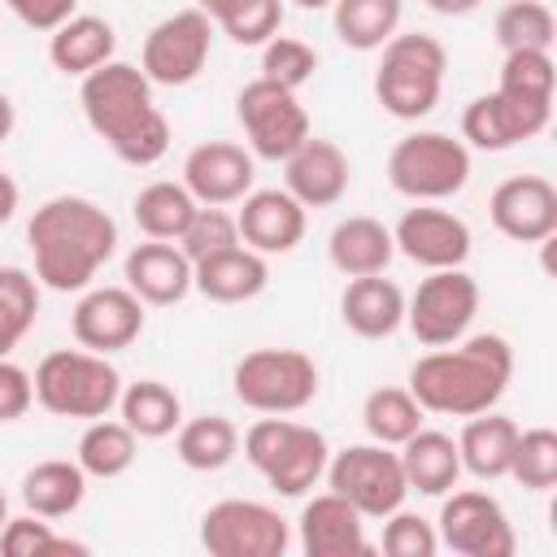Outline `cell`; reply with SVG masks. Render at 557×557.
I'll use <instances>...</instances> for the list:
<instances>
[{
    "label": "cell",
    "instance_id": "20",
    "mask_svg": "<svg viewBox=\"0 0 557 557\" xmlns=\"http://www.w3.org/2000/svg\"><path fill=\"white\" fill-rule=\"evenodd\" d=\"M252 152L231 139L196 144L183 161V187L196 196V205H235L252 191Z\"/></svg>",
    "mask_w": 557,
    "mask_h": 557
},
{
    "label": "cell",
    "instance_id": "16",
    "mask_svg": "<svg viewBox=\"0 0 557 557\" xmlns=\"http://www.w3.org/2000/svg\"><path fill=\"white\" fill-rule=\"evenodd\" d=\"M392 244L422 270H453V265H466L474 239L466 218H457L453 209L413 200V209H405L400 222L392 226Z\"/></svg>",
    "mask_w": 557,
    "mask_h": 557
},
{
    "label": "cell",
    "instance_id": "10",
    "mask_svg": "<svg viewBox=\"0 0 557 557\" xmlns=\"http://www.w3.org/2000/svg\"><path fill=\"white\" fill-rule=\"evenodd\" d=\"M235 117L248 135L252 157L265 161H287L305 139H309V113L292 87H278L270 78H252L235 96Z\"/></svg>",
    "mask_w": 557,
    "mask_h": 557
},
{
    "label": "cell",
    "instance_id": "47",
    "mask_svg": "<svg viewBox=\"0 0 557 557\" xmlns=\"http://www.w3.org/2000/svg\"><path fill=\"white\" fill-rule=\"evenodd\" d=\"M9 4V13L22 22V26H30V30H57L65 17H74L78 13V0H4Z\"/></svg>",
    "mask_w": 557,
    "mask_h": 557
},
{
    "label": "cell",
    "instance_id": "21",
    "mask_svg": "<svg viewBox=\"0 0 557 557\" xmlns=\"http://www.w3.org/2000/svg\"><path fill=\"white\" fill-rule=\"evenodd\" d=\"M300 548L305 557H366V518L339 496V492H322L313 500H305L300 509Z\"/></svg>",
    "mask_w": 557,
    "mask_h": 557
},
{
    "label": "cell",
    "instance_id": "39",
    "mask_svg": "<svg viewBox=\"0 0 557 557\" xmlns=\"http://www.w3.org/2000/svg\"><path fill=\"white\" fill-rule=\"evenodd\" d=\"M496 44L505 52L513 48H553L557 39V17L544 0H509L500 13H496Z\"/></svg>",
    "mask_w": 557,
    "mask_h": 557
},
{
    "label": "cell",
    "instance_id": "7",
    "mask_svg": "<svg viewBox=\"0 0 557 557\" xmlns=\"http://www.w3.org/2000/svg\"><path fill=\"white\" fill-rule=\"evenodd\" d=\"M235 400L257 413H300L313 405L322 374L300 348H252L231 370Z\"/></svg>",
    "mask_w": 557,
    "mask_h": 557
},
{
    "label": "cell",
    "instance_id": "43",
    "mask_svg": "<svg viewBox=\"0 0 557 557\" xmlns=\"http://www.w3.org/2000/svg\"><path fill=\"white\" fill-rule=\"evenodd\" d=\"M313 70H318V52H313L305 39L270 35V39L261 44V78L300 91V87L313 78Z\"/></svg>",
    "mask_w": 557,
    "mask_h": 557
},
{
    "label": "cell",
    "instance_id": "44",
    "mask_svg": "<svg viewBox=\"0 0 557 557\" xmlns=\"http://www.w3.org/2000/svg\"><path fill=\"white\" fill-rule=\"evenodd\" d=\"M235 244H244V239H239L235 218H231L222 205H200L196 218L187 222L183 239H178V248L187 252L191 265L205 261V257H218V252H226V248H235Z\"/></svg>",
    "mask_w": 557,
    "mask_h": 557
},
{
    "label": "cell",
    "instance_id": "29",
    "mask_svg": "<svg viewBox=\"0 0 557 557\" xmlns=\"http://www.w3.org/2000/svg\"><path fill=\"white\" fill-rule=\"evenodd\" d=\"M400 466L409 479V492L422 496H444L457 487L461 479V457H457V440L444 431H426L418 426L405 444H400Z\"/></svg>",
    "mask_w": 557,
    "mask_h": 557
},
{
    "label": "cell",
    "instance_id": "27",
    "mask_svg": "<svg viewBox=\"0 0 557 557\" xmlns=\"http://www.w3.org/2000/svg\"><path fill=\"white\" fill-rule=\"evenodd\" d=\"M113 48H117V35L104 17L96 13H74L65 17L52 35H48V61L61 70V74H91L96 65L113 61Z\"/></svg>",
    "mask_w": 557,
    "mask_h": 557
},
{
    "label": "cell",
    "instance_id": "8",
    "mask_svg": "<svg viewBox=\"0 0 557 557\" xmlns=\"http://www.w3.org/2000/svg\"><path fill=\"white\" fill-rule=\"evenodd\" d=\"M387 178L409 200H448L470 183V148L444 131H413L396 139L387 157Z\"/></svg>",
    "mask_w": 557,
    "mask_h": 557
},
{
    "label": "cell",
    "instance_id": "31",
    "mask_svg": "<svg viewBox=\"0 0 557 557\" xmlns=\"http://www.w3.org/2000/svg\"><path fill=\"white\" fill-rule=\"evenodd\" d=\"M117 413H122V422H126L139 440H165V435H174L178 422H183V400H178V392H174L170 383H161V379H139V383L122 387Z\"/></svg>",
    "mask_w": 557,
    "mask_h": 557
},
{
    "label": "cell",
    "instance_id": "45",
    "mask_svg": "<svg viewBox=\"0 0 557 557\" xmlns=\"http://www.w3.org/2000/svg\"><path fill=\"white\" fill-rule=\"evenodd\" d=\"M435 548H440L435 522H426L422 513H409L400 505L383 518V553L387 557H435Z\"/></svg>",
    "mask_w": 557,
    "mask_h": 557
},
{
    "label": "cell",
    "instance_id": "36",
    "mask_svg": "<svg viewBox=\"0 0 557 557\" xmlns=\"http://www.w3.org/2000/svg\"><path fill=\"white\" fill-rule=\"evenodd\" d=\"M200 13L244 48H261L283 26V0H200Z\"/></svg>",
    "mask_w": 557,
    "mask_h": 557
},
{
    "label": "cell",
    "instance_id": "35",
    "mask_svg": "<svg viewBox=\"0 0 557 557\" xmlns=\"http://www.w3.org/2000/svg\"><path fill=\"white\" fill-rule=\"evenodd\" d=\"M400 13H405L400 0H331L335 35H339V44H348L357 52L383 48L396 35Z\"/></svg>",
    "mask_w": 557,
    "mask_h": 557
},
{
    "label": "cell",
    "instance_id": "32",
    "mask_svg": "<svg viewBox=\"0 0 557 557\" xmlns=\"http://www.w3.org/2000/svg\"><path fill=\"white\" fill-rule=\"evenodd\" d=\"M135 448H139V435L122 422V418H91L87 431L78 435V448H74V461L83 466L87 479H117L135 466Z\"/></svg>",
    "mask_w": 557,
    "mask_h": 557
},
{
    "label": "cell",
    "instance_id": "26",
    "mask_svg": "<svg viewBox=\"0 0 557 557\" xmlns=\"http://www.w3.org/2000/svg\"><path fill=\"white\" fill-rule=\"evenodd\" d=\"M326 257L344 278H361V274H383L396 257L392 244V226H383L370 213H352L344 222H335L331 239H326Z\"/></svg>",
    "mask_w": 557,
    "mask_h": 557
},
{
    "label": "cell",
    "instance_id": "15",
    "mask_svg": "<svg viewBox=\"0 0 557 557\" xmlns=\"http://www.w3.org/2000/svg\"><path fill=\"white\" fill-rule=\"evenodd\" d=\"M553 122V100H531V96H513V91H487L474 96L461 113V139L470 148L483 152H505L513 144H527L535 135H544Z\"/></svg>",
    "mask_w": 557,
    "mask_h": 557
},
{
    "label": "cell",
    "instance_id": "11",
    "mask_svg": "<svg viewBox=\"0 0 557 557\" xmlns=\"http://www.w3.org/2000/svg\"><path fill=\"white\" fill-rule=\"evenodd\" d=\"M200 544L209 557H283L292 544V531L278 509L231 496L205 509Z\"/></svg>",
    "mask_w": 557,
    "mask_h": 557
},
{
    "label": "cell",
    "instance_id": "51",
    "mask_svg": "<svg viewBox=\"0 0 557 557\" xmlns=\"http://www.w3.org/2000/svg\"><path fill=\"white\" fill-rule=\"evenodd\" d=\"M296 4H300V9H326L331 0H296Z\"/></svg>",
    "mask_w": 557,
    "mask_h": 557
},
{
    "label": "cell",
    "instance_id": "25",
    "mask_svg": "<svg viewBox=\"0 0 557 557\" xmlns=\"http://www.w3.org/2000/svg\"><path fill=\"white\" fill-rule=\"evenodd\" d=\"M339 318L361 339H387L405 322V292L383 274H361L339 296Z\"/></svg>",
    "mask_w": 557,
    "mask_h": 557
},
{
    "label": "cell",
    "instance_id": "50",
    "mask_svg": "<svg viewBox=\"0 0 557 557\" xmlns=\"http://www.w3.org/2000/svg\"><path fill=\"white\" fill-rule=\"evenodd\" d=\"M13 122H17V109H13V100L0 91V144L13 135Z\"/></svg>",
    "mask_w": 557,
    "mask_h": 557
},
{
    "label": "cell",
    "instance_id": "41",
    "mask_svg": "<svg viewBox=\"0 0 557 557\" xmlns=\"http://www.w3.org/2000/svg\"><path fill=\"white\" fill-rule=\"evenodd\" d=\"M553 83H557V65L548 48H513L500 61V91L513 96H531V100H553Z\"/></svg>",
    "mask_w": 557,
    "mask_h": 557
},
{
    "label": "cell",
    "instance_id": "18",
    "mask_svg": "<svg viewBox=\"0 0 557 557\" xmlns=\"http://www.w3.org/2000/svg\"><path fill=\"white\" fill-rule=\"evenodd\" d=\"M492 226L513 244H548L557 235V187L544 174H513L487 200Z\"/></svg>",
    "mask_w": 557,
    "mask_h": 557
},
{
    "label": "cell",
    "instance_id": "38",
    "mask_svg": "<svg viewBox=\"0 0 557 557\" xmlns=\"http://www.w3.org/2000/svg\"><path fill=\"white\" fill-rule=\"evenodd\" d=\"M361 422L370 431V440L400 448L418 426H422V405L413 400L409 387H374L361 405Z\"/></svg>",
    "mask_w": 557,
    "mask_h": 557
},
{
    "label": "cell",
    "instance_id": "52",
    "mask_svg": "<svg viewBox=\"0 0 557 557\" xmlns=\"http://www.w3.org/2000/svg\"><path fill=\"white\" fill-rule=\"evenodd\" d=\"M4 522H9V496L0 492V527H4Z\"/></svg>",
    "mask_w": 557,
    "mask_h": 557
},
{
    "label": "cell",
    "instance_id": "4",
    "mask_svg": "<svg viewBox=\"0 0 557 557\" xmlns=\"http://www.w3.org/2000/svg\"><path fill=\"white\" fill-rule=\"evenodd\" d=\"M444 70H448V52L435 35H422V30L392 35L374 70V96L392 117L418 122L440 104Z\"/></svg>",
    "mask_w": 557,
    "mask_h": 557
},
{
    "label": "cell",
    "instance_id": "5",
    "mask_svg": "<svg viewBox=\"0 0 557 557\" xmlns=\"http://www.w3.org/2000/svg\"><path fill=\"white\" fill-rule=\"evenodd\" d=\"M244 457L278 496H305L326 470V435L287 413H265L244 431Z\"/></svg>",
    "mask_w": 557,
    "mask_h": 557
},
{
    "label": "cell",
    "instance_id": "49",
    "mask_svg": "<svg viewBox=\"0 0 557 557\" xmlns=\"http://www.w3.org/2000/svg\"><path fill=\"white\" fill-rule=\"evenodd\" d=\"M483 0H426V9H435V13H444V17H466V13H474Z\"/></svg>",
    "mask_w": 557,
    "mask_h": 557
},
{
    "label": "cell",
    "instance_id": "17",
    "mask_svg": "<svg viewBox=\"0 0 557 557\" xmlns=\"http://www.w3.org/2000/svg\"><path fill=\"white\" fill-rule=\"evenodd\" d=\"M70 331L78 348H91L104 357L122 352L144 335V300L131 287H83L70 313Z\"/></svg>",
    "mask_w": 557,
    "mask_h": 557
},
{
    "label": "cell",
    "instance_id": "3",
    "mask_svg": "<svg viewBox=\"0 0 557 557\" xmlns=\"http://www.w3.org/2000/svg\"><path fill=\"white\" fill-rule=\"evenodd\" d=\"M78 104L87 126L113 148L126 165H157L170 152V122L152 104V83L131 61H104L83 74Z\"/></svg>",
    "mask_w": 557,
    "mask_h": 557
},
{
    "label": "cell",
    "instance_id": "28",
    "mask_svg": "<svg viewBox=\"0 0 557 557\" xmlns=\"http://www.w3.org/2000/svg\"><path fill=\"white\" fill-rule=\"evenodd\" d=\"M513 440H518V422L483 409L474 418H466L461 435H457V457L461 470H470L474 479H505L509 474V457H513Z\"/></svg>",
    "mask_w": 557,
    "mask_h": 557
},
{
    "label": "cell",
    "instance_id": "37",
    "mask_svg": "<svg viewBox=\"0 0 557 557\" xmlns=\"http://www.w3.org/2000/svg\"><path fill=\"white\" fill-rule=\"evenodd\" d=\"M39 318V278L22 265H0V357H9Z\"/></svg>",
    "mask_w": 557,
    "mask_h": 557
},
{
    "label": "cell",
    "instance_id": "30",
    "mask_svg": "<svg viewBox=\"0 0 557 557\" xmlns=\"http://www.w3.org/2000/svg\"><path fill=\"white\" fill-rule=\"evenodd\" d=\"M87 496V474L78 461L52 457V461H35L22 474V505L39 518H70Z\"/></svg>",
    "mask_w": 557,
    "mask_h": 557
},
{
    "label": "cell",
    "instance_id": "2",
    "mask_svg": "<svg viewBox=\"0 0 557 557\" xmlns=\"http://www.w3.org/2000/svg\"><path fill=\"white\" fill-rule=\"evenodd\" d=\"M35 278L48 292H83L117 248V222L87 196H52L26 222Z\"/></svg>",
    "mask_w": 557,
    "mask_h": 557
},
{
    "label": "cell",
    "instance_id": "19",
    "mask_svg": "<svg viewBox=\"0 0 557 557\" xmlns=\"http://www.w3.org/2000/svg\"><path fill=\"white\" fill-rule=\"evenodd\" d=\"M309 209L287 191V187H261V191H248L239 200V213H235V226H239V239L261 252V257H283L292 252L300 239H305V218Z\"/></svg>",
    "mask_w": 557,
    "mask_h": 557
},
{
    "label": "cell",
    "instance_id": "12",
    "mask_svg": "<svg viewBox=\"0 0 557 557\" xmlns=\"http://www.w3.org/2000/svg\"><path fill=\"white\" fill-rule=\"evenodd\" d=\"M479 313V283L453 265V270H431L418 292L405 300V326L413 331L418 344L426 348H444V344H457L470 322Z\"/></svg>",
    "mask_w": 557,
    "mask_h": 557
},
{
    "label": "cell",
    "instance_id": "46",
    "mask_svg": "<svg viewBox=\"0 0 557 557\" xmlns=\"http://www.w3.org/2000/svg\"><path fill=\"white\" fill-rule=\"evenodd\" d=\"M30 405H35L30 370H22L17 361L0 357V422H17Z\"/></svg>",
    "mask_w": 557,
    "mask_h": 557
},
{
    "label": "cell",
    "instance_id": "48",
    "mask_svg": "<svg viewBox=\"0 0 557 557\" xmlns=\"http://www.w3.org/2000/svg\"><path fill=\"white\" fill-rule=\"evenodd\" d=\"M17 200H22V191H17V183H13V174H4L0 170V226L17 213Z\"/></svg>",
    "mask_w": 557,
    "mask_h": 557
},
{
    "label": "cell",
    "instance_id": "22",
    "mask_svg": "<svg viewBox=\"0 0 557 557\" xmlns=\"http://www.w3.org/2000/svg\"><path fill=\"white\" fill-rule=\"evenodd\" d=\"M287 174H283V187L305 205V209H326L335 205L344 191H348V157L335 139H318L309 135L287 161Z\"/></svg>",
    "mask_w": 557,
    "mask_h": 557
},
{
    "label": "cell",
    "instance_id": "9",
    "mask_svg": "<svg viewBox=\"0 0 557 557\" xmlns=\"http://www.w3.org/2000/svg\"><path fill=\"white\" fill-rule=\"evenodd\" d=\"M326 487L339 492L361 518H387L392 509L405 505L409 496V479L400 466V453H392L387 444H348L335 457H326Z\"/></svg>",
    "mask_w": 557,
    "mask_h": 557
},
{
    "label": "cell",
    "instance_id": "14",
    "mask_svg": "<svg viewBox=\"0 0 557 557\" xmlns=\"http://www.w3.org/2000/svg\"><path fill=\"white\" fill-rule=\"evenodd\" d=\"M209 48H213V22H209L200 9H178V13L161 17V22L148 30L139 70L148 74V83L187 87V83L205 70Z\"/></svg>",
    "mask_w": 557,
    "mask_h": 557
},
{
    "label": "cell",
    "instance_id": "1",
    "mask_svg": "<svg viewBox=\"0 0 557 557\" xmlns=\"http://www.w3.org/2000/svg\"><path fill=\"white\" fill-rule=\"evenodd\" d=\"M513 379V348L505 335H461L453 348H431L409 366V392L422 405V413L444 418H474L483 409H496Z\"/></svg>",
    "mask_w": 557,
    "mask_h": 557
},
{
    "label": "cell",
    "instance_id": "34",
    "mask_svg": "<svg viewBox=\"0 0 557 557\" xmlns=\"http://www.w3.org/2000/svg\"><path fill=\"white\" fill-rule=\"evenodd\" d=\"M174 453L187 470H222L235 461L239 453V431L231 418L222 413H200V418H187L178 422V435H174Z\"/></svg>",
    "mask_w": 557,
    "mask_h": 557
},
{
    "label": "cell",
    "instance_id": "6",
    "mask_svg": "<svg viewBox=\"0 0 557 557\" xmlns=\"http://www.w3.org/2000/svg\"><path fill=\"white\" fill-rule=\"evenodd\" d=\"M35 400L57 418H104L122 396V374L104 352L91 348H57L48 352L35 374Z\"/></svg>",
    "mask_w": 557,
    "mask_h": 557
},
{
    "label": "cell",
    "instance_id": "33",
    "mask_svg": "<svg viewBox=\"0 0 557 557\" xmlns=\"http://www.w3.org/2000/svg\"><path fill=\"white\" fill-rule=\"evenodd\" d=\"M196 196L183 187V183H170V178H157L148 187H139L131 213H135V226L148 235V239H170L178 244L187 222L196 218Z\"/></svg>",
    "mask_w": 557,
    "mask_h": 557
},
{
    "label": "cell",
    "instance_id": "42",
    "mask_svg": "<svg viewBox=\"0 0 557 557\" xmlns=\"http://www.w3.org/2000/svg\"><path fill=\"white\" fill-rule=\"evenodd\" d=\"M0 553L4 557H48V553H87V544L57 535L48 518L26 509L22 518H9L0 527Z\"/></svg>",
    "mask_w": 557,
    "mask_h": 557
},
{
    "label": "cell",
    "instance_id": "13",
    "mask_svg": "<svg viewBox=\"0 0 557 557\" xmlns=\"http://www.w3.org/2000/svg\"><path fill=\"white\" fill-rule=\"evenodd\" d=\"M435 535L444 548H453L461 557H513V548H518V535H513L505 505L479 487L444 492Z\"/></svg>",
    "mask_w": 557,
    "mask_h": 557
},
{
    "label": "cell",
    "instance_id": "23",
    "mask_svg": "<svg viewBox=\"0 0 557 557\" xmlns=\"http://www.w3.org/2000/svg\"><path fill=\"white\" fill-rule=\"evenodd\" d=\"M122 278L144 305H178L191 292V261L178 244L148 239V244H135L126 252Z\"/></svg>",
    "mask_w": 557,
    "mask_h": 557
},
{
    "label": "cell",
    "instance_id": "24",
    "mask_svg": "<svg viewBox=\"0 0 557 557\" xmlns=\"http://www.w3.org/2000/svg\"><path fill=\"white\" fill-rule=\"evenodd\" d=\"M270 283V261L252 252L248 244H235L218 257H205L191 265V287L213 305H244L261 296Z\"/></svg>",
    "mask_w": 557,
    "mask_h": 557
},
{
    "label": "cell",
    "instance_id": "40",
    "mask_svg": "<svg viewBox=\"0 0 557 557\" xmlns=\"http://www.w3.org/2000/svg\"><path fill=\"white\" fill-rule=\"evenodd\" d=\"M509 479H518L527 492H548L557 483V431L553 426H531V431L518 426Z\"/></svg>",
    "mask_w": 557,
    "mask_h": 557
}]
</instances>
